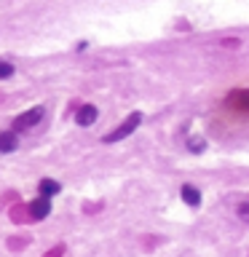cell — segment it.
Segmentation results:
<instances>
[{
	"label": "cell",
	"mask_w": 249,
	"mask_h": 257,
	"mask_svg": "<svg viewBox=\"0 0 249 257\" xmlns=\"http://www.w3.org/2000/svg\"><path fill=\"white\" fill-rule=\"evenodd\" d=\"M180 198L188 206H198L201 204V193H198V188H193V185H182V188H180Z\"/></svg>",
	"instance_id": "8992f818"
},
{
	"label": "cell",
	"mask_w": 249,
	"mask_h": 257,
	"mask_svg": "<svg viewBox=\"0 0 249 257\" xmlns=\"http://www.w3.org/2000/svg\"><path fill=\"white\" fill-rule=\"evenodd\" d=\"M43 115H46V107H43V104H38V107H32V110H27V112H22V115L14 120V132H24V128L38 126L40 120H43Z\"/></svg>",
	"instance_id": "7a4b0ae2"
},
{
	"label": "cell",
	"mask_w": 249,
	"mask_h": 257,
	"mask_svg": "<svg viewBox=\"0 0 249 257\" xmlns=\"http://www.w3.org/2000/svg\"><path fill=\"white\" fill-rule=\"evenodd\" d=\"M19 132H0V153H14L19 148Z\"/></svg>",
	"instance_id": "5b68a950"
},
{
	"label": "cell",
	"mask_w": 249,
	"mask_h": 257,
	"mask_svg": "<svg viewBox=\"0 0 249 257\" xmlns=\"http://www.w3.org/2000/svg\"><path fill=\"white\" fill-rule=\"evenodd\" d=\"M38 190H40V196H46V198H54L56 193L62 190V185L56 182V180H48V177H46V180H40V185H38Z\"/></svg>",
	"instance_id": "52a82bcc"
},
{
	"label": "cell",
	"mask_w": 249,
	"mask_h": 257,
	"mask_svg": "<svg viewBox=\"0 0 249 257\" xmlns=\"http://www.w3.org/2000/svg\"><path fill=\"white\" fill-rule=\"evenodd\" d=\"M140 123H142V115H140V112H132V115H129L123 123L115 128V132L104 134V137H102V142H120V140H126L129 134H134V128L140 126Z\"/></svg>",
	"instance_id": "6da1fadb"
},
{
	"label": "cell",
	"mask_w": 249,
	"mask_h": 257,
	"mask_svg": "<svg viewBox=\"0 0 249 257\" xmlns=\"http://www.w3.org/2000/svg\"><path fill=\"white\" fill-rule=\"evenodd\" d=\"M48 214H51V198L40 196V198H35L30 204V217L32 220H46Z\"/></svg>",
	"instance_id": "3957f363"
},
{
	"label": "cell",
	"mask_w": 249,
	"mask_h": 257,
	"mask_svg": "<svg viewBox=\"0 0 249 257\" xmlns=\"http://www.w3.org/2000/svg\"><path fill=\"white\" fill-rule=\"evenodd\" d=\"M11 75H14V64L11 62H0V80H6Z\"/></svg>",
	"instance_id": "9c48e42d"
},
{
	"label": "cell",
	"mask_w": 249,
	"mask_h": 257,
	"mask_svg": "<svg viewBox=\"0 0 249 257\" xmlns=\"http://www.w3.org/2000/svg\"><path fill=\"white\" fill-rule=\"evenodd\" d=\"M238 217H241V222H246V225H249V198L238 204Z\"/></svg>",
	"instance_id": "30bf717a"
},
{
	"label": "cell",
	"mask_w": 249,
	"mask_h": 257,
	"mask_svg": "<svg viewBox=\"0 0 249 257\" xmlns=\"http://www.w3.org/2000/svg\"><path fill=\"white\" fill-rule=\"evenodd\" d=\"M96 118H99V110H96L94 104H83V107H78V112H75L78 126H91V123H96Z\"/></svg>",
	"instance_id": "277c9868"
},
{
	"label": "cell",
	"mask_w": 249,
	"mask_h": 257,
	"mask_svg": "<svg viewBox=\"0 0 249 257\" xmlns=\"http://www.w3.org/2000/svg\"><path fill=\"white\" fill-rule=\"evenodd\" d=\"M188 148H190L193 153H201V150L206 148V142L201 140V137H190V140H188Z\"/></svg>",
	"instance_id": "ba28073f"
}]
</instances>
